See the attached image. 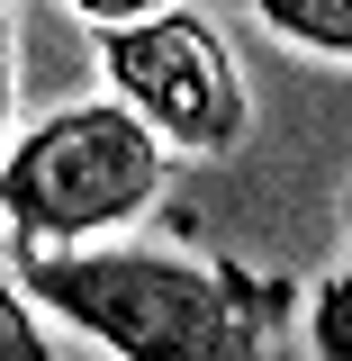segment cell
Listing matches in <instances>:
<instances>
[{"instance_id": "obj_1", "label": "cell", "mask_w": 352, "mask_h": 361, "mask_svg": "<svg viewBox=\"0 0 352 361\" xmlns=\"http://www.w3.org/2000/svg\"><path fill=\"white\" fill-rule=\"evenodd\" d=\"M28 298L54 307L63 325L99 334L127 361H244L262 353L244 289L217 262L190 253H99V244H37V262H18Z\"/></svg>"}, {"instance_id": "obj_2", "label": "cell", "mask_w": 352, "mask_h": 361, "mask_svg": "<svg viewBox=\"0 0 352 361\" xmlns=\"http://www.w3.org/2000/svg\"><path fill=\"white\" fill-rule=\"evenodd\" d=\"M172 180V145L135 118L127 99L54 109L0 154V217L18 244H90L135 226Z\"/></svg>"}, {"instance_id": "obj_3", "label": "cell", "mask_w": 352, "mask_h": 361, "mask_svg": "<svg viewBox=\"0 0 352 361\" xmlns=\"http://www.w3.org/2000/svg\"><path fill=\"white\" fill-rule=\"evenodd\" d=\"M99 63H109V90H118L172 154H226V145H244V127H253L244 73H235L226 37L199 9H172V0H163V9H145V18L99 27Z\"/></svg>"}, {"instance_id": "obj_4", "label": "cell", "mask_w": 352, "mask_h": 361, "mask_svg": "<svg viewBox=\"0 0 352 361\" xmlns=\"http://www.w3.org/2000/svg\"><path fill=\"white\" fill-rule=\"evenodd\" d=\"M253 18H262L271 37L308 45V54H334V63H352V0H244Z\"/></svg>"}, {"instance_id": "obj_5", "label": "cell", "mask_w": 352, "mask_h": 361, "mask_svg": "<svg viewBox=\"0 0 352 361\" xmlns=\"http://www.w3.org/2000/svg\"><path fill=\"white\" fill-rule=\"evenodd\" d=\"M54 343L37 334V316H28V280H9L0 271V361H45Z\"/></svg>"}, {"instance_id": "obj_6", "label": "cell", "mask_w": 352, "mask_h": 361, "mask_svg": "<svg viewBox=\"0 0 352 361\" xmlns=\"http://www.w3.org/2000/svg\"><path fill=\"white\" fill-rule=\"evenodd\" d=\"M316 353H325V361H352V262L316 289Z\"/></svg>"}, {"instance_id": "obj_7", "label": "cell", "mask_w": 352, "mask_h": 361, "mask_svg": "<svg viewBox=\"0 0 352 361\" xmlns=\"http://www.w3.org/2000/svg\"><path fill=\"white\" fill-rule=\"evenodd\" d=\"M9 118H18V37H9V0H0V154H9Z\"/></svg>"}, {"instance_id": "obj_8", "label": "cell", "mask_w": 352, "mask_h": 361, "mask_svg": "<svg viewBox=\"0 0 352 361\" xmlns=\"http://www.w3.org/2000/svg\"><path fill=\"white\" fill-rule=\"evenodd\" d=\"M82 18H99V27H118V18H145V9H163V0H73Z\"/></svg>"}, {"instance_id": "obj_9", "label": "cell", "mask_w": 352, "mask_h": 361, "mask_svg": "<svg viewBox=\"0 0 352 361\" xmlns=\"http://www.w3.org/2000/svg\"><path fill=\"white\" fill-rule=\"evenodd\" d=\"M344 217H352V208H344Z\"/></svg>"}]
</instances>
